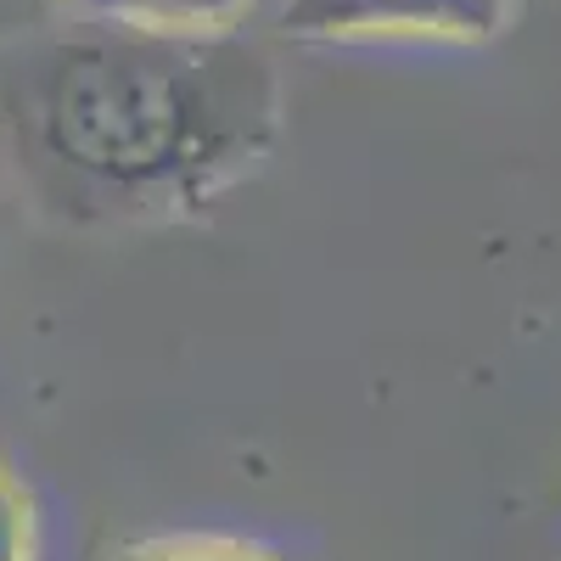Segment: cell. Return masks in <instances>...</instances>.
<instances>
[{
    "instance_id": "6da1fadb",
    "label": "cell",
    "mask_w": 561,
    "mask_h": 561,
    "mask_svg": "<svg viewBox=\"0 0 561 561\" xmlns=\"http://www.w3.org/2000/svg\"><path fill=\"white\" fill-rule=\"evenodd\" d=\"M0 107L39 203L68 219H174L270 158L280 79L237 28L84 18L7 62Z\"/></svg>"
},
{
    "instance_id": "7a4b0ae2",
    "label": "cell",
    "mask_w": 561,
    "mask_h": 561,
    "mask_svg": "<svg viewBox=\"0 0 561 561\" xmlns=\"http://www.w3.org/2000/svg\"><path fill=\"white\" fill-rule=\"evenodd\" d=\"M517 0H280L287 39H494Z\"/></svg>"
},
{
    "instance_id": "3957f363",
    "label": "cell",
    "mask_w": 561,
    "mask_h": 561,
    "mask_svg": "<svg viewBox=\"0 0 561 561\" xmlns=\"http://www.w3.org/2000/svg\"><path fill=\"white\" fill-rule=\"evenodd\" d=\"M90 18H124L152 28H237L253 0H68Z\"/></svg>"
},
{
    "instance_id": "277c9868",
    "label": "cell",
    "mask_w": 561,
    "mask_h": 561,
    "mask_svg": "<svg viewBox=\"0 0 561 561\" xmlns=\"http://www.w3.org/2000/svg\"><path fill=\"white\" fill-rule=\"evenodd\" d=\"M124 561H287V556L242 539H158V545H135Z\"/></svg>"
},
{
    "instance_id": "5b68a950",
    "label": "cell",
    "mask_w": 561,
    "mask_h": 561,
    "mask_svg": "<svg viewBox=\"0 0 561 561\" xmlns=\"http://www.w3.org/2000/svg\"><path fill=\"white\" fill-rule=\"evenodd\" d=\"M0 561H34V511L7 472H0Z\"/></svg>"
}]
</instances>
